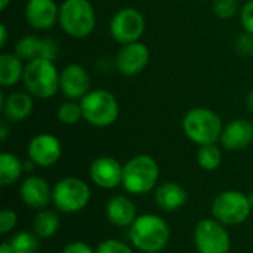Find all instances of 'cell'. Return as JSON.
<instances>
[{"mask_svg": "<svg viewBox=\"0 0 253 253\" xmlns=\"http://www.w3.org/2000/svg\"><path fill=\"white\" fill-rule=\"evenodd\" d=\"M25 19L36 31H46L59 21V6L55 0H28L25 4Z\"/></svg>", "mask_w": 253, "mask_h": 253, "instance_id": "9a60e30c", "label": "cell"}, {"mask_svg": "<svg viewBox=\"0 0 253 253\" xmlns=\"http://www.w3.org/2000/svg\"><path fill=\"white\" fill-rule=\"evenodd\" d=\"M160 176V168L154 157L138 154L123 165V188L133 196L153 191Z\"/></svg>", "mask_w": 253, "mask_h": 253, "instance_id": "277c9868", "label": "cell"}, {"mask_svg": "<svg viewBox=\"0 0 253 253\" xmlns=\"http://www.w3.org/2000/svg\"><path fill=\"white\" fill-rule=\"evenodd\" d=\"M59 25L73 39L90 36L96 25V15L89 0H64L59 6Z\"/></svg>", "mask_w": 253, "mask_h": 253, "instance_id": "5b68a950", "label": "cell"}, {"mask_svg": "<svg viewBox=\"0 0 253 253\" xmlns=\"http://www.w3.org/2000/svg\"><path fill=\"white\" fill-rule=\"evenodd\" d=\"M197 163L202 169L212 172L216 170L222 163V153L216 144L200 145L197 151Z\"/></svg>", "mask_w": 253, "mask_h": 253, "instance_id": "484cf974", "label": "cell"}, {"mask_svg": "<svg viewBox=\"0 0 253 253\" xmlns=\"http://www.w3.org/2000/svg\"><path fill=\"white\" fill-rule=\"evenodd\" d=\"M28 159L39 168L53 166L62 156L61 141L52 133H39L31 138L27 148Z\"/></svg>", "mask_w": 253, "mask_h": 253, "instance_id": "7c38bea8", "label": "cell"}, {"mask_svg": "<svg viewBox=\"0 0 253 253\" xmlns=\"http://www.w3.org/2000/svg\"><path fill=\"white\" fill-rule=\"evenodd\" d=\"M0 138H1V141H6V138H7V127H6V125H1Z\"/></svg>", "mask_w": 253, "mask_h": 253, "instance_id": "8d00e7d4", "label": "cell"}, {"mask_svg": "<svg viewBox=\"0 0 253 253\" xmlns=\"http://www.w3.org/2000/svg\"><path fill=\"white\" fill-rule=\"evenodd\" d=\"M194 245L199 253H228L231 237L224 224L212 219H202L194 228Z\"/></svg>", "mask_w": 253, "mask_h": 253, "instance_id": "9c48e42d", "label": "cell"}, {"mask_svg": "<svg viewBox=\"0 0 253 253\" xmlns=\"http://www.w3.org/2000/svg\"><path fill=\"white\" fill-rule=\"evenodd\" d=\"M150 62V50L147 44L133 42L122 44L114 58V65L122 76L133 77L141 74Z\"/></svg>", "mask_w": 253, "mask_h": 253, "instance_id": "8fae6325", "label": "cell"}, {"mask_svg": "<svg viewBox=\"0 0 253 253\" xmlns=\"http://www.w3.org/2000/svg\"><path fill=\"white\" fill-rule=\"evenodd\" d=\"M96 253H133L132 248L120 240L108 239L98 245Z\"/></svg>", "mask_w": 253, "mask_h": 253, "instance_id": "f1b7e54d", "label": "cell"}, {"mask_svg": "<svg viewBox=\"0 0 253 253\" xmlns=\"http://www.w3.org/2000/svg\"><path fill=\"white\" fill-rule=\"evenodd\" d=\"M90 200V188L80 178H64L52 188V203L64 213H77L83 211Z\"/></svg>", "mask_w": 253, "mask_h": 253, "instance_id": "ba28073f", "label": "cell"}, {"mask_svg": "<svg viewBox=\"0 0 253 253\" xmlns=\"http://www.w3.org/2000/svg\"><path fill=\"white\" fill-rule=\"evenodd\" d=\"M6 42H7V28L4 24L0 25V46H6Z\"/></svg>", "mask_w": 253, "mask_h": 253, "instance_id": "836d02e7", "label": "cell"}, {"mask_svg": "<svg viewBox=\"0 0 253 253\" xmlns=\"http://www.w3.org/2000/svg\"><path fill=\"white\" fill-rule=\"evenodd\" d=\"M83 120L95 127H108L119 119L120 107L117 98L107 89H92L82 99Z\"/></svg>", "mask_w": 253, "mask_h": 253, "instance_id": "8992f818", "label": "cell"}, {"mask_svg": "<svg viewBox=\"0 0 253 253\" xmlns=\"http://www.w3.org/2000/svg\"><path fill=\"white\" fill-rule=\"evenodd\" d=\"M9 3H10V0H0V10H6Z\"/></svg>", "mask_w": 253, "mask_h": 253, "instance_id": "74e56055", "label": "cell"}, {"mask_svg": "<svg viewBox=\"0 0 253 253\" xmlns=\"http://www.w3.org/2000/svg\"><path fill=\"white\" fill-rule=\"evenodd\" d=\"M234 50L240 56H253V34L243 33L234 42Z\"/></svg>", "mask_w": 253, "mask_h": 253, "instance_id": "f546056e", "label": "cell"}, {"mask_svg": "<svg viewBox=\"0 0 253 253\" xmlns=\"http://www.w3.org/2000/svg\"><path fill=\"white\" fill-rule=\"evenodd\" d=\"M0 253H15V252L12 251L10 245L6 242V243H1V246H0Z\"/></svg>", "mask_w": 253, "mask_h": 253, "instance_id": "d590c367", "label": "cell"}, {"mask_svg": "<svg viewBox=\"0 0 253 253\" xmlns=\"http://www.w3.org/2000/svg\"><path fill=\"white\" fill-rule=\"evenodd\" d=\"M240 21L242 27L246 33L253 34V0L245 3V6L240 10Z\"/></svg>", "mask_w": 253, "mask_h": 253, "instance_id": "1f68e13d", "label": "cell"}, {"mask_svg": "<svg viewBox=\"0 0 253 253\" xmlns=\"http://www.w3.org/2000/svg\"><path fill=\"white\" fill-rule=\"evenodd\" d=\"M145 31V18L136 7L117 10L110 21V34L120 46L139 42Z\"/></svg>", "mask_w": 253, "mask_h": 253, "instance_id": "30bf717a", "label": "cell"}, {"mask_svg": "<svg viewBox=\"0 0 253 253\" xmlns=\"http://www.w3.org/2000/svg\"><path fill=\"white\" fill-rule=\"evenodd\" d=\"M0 108L3 117L10 123H21L27 120L34 108V96L30 95L27 90H15L7 93L6 96L1 95Z\"/></svg>", "mask_w": 253, "mask_h": 253, "instance_id": "e0dca14e", "label": "cell"}, {"mask_svg": "<svg viewBox=\"0 0 253 253\" xmlns=\"http://www.w3.org/2000/svg\"><path fill=\"white\" fill-rule=\"evenodd\" d=\"M56 119L64 125H76L83 119V111L80 107V102H76L73 99H68L59 105L56 110Z\"/></svg>", "mask_w": 253, "mask_h": 253, "instance_id": "4316f807", "label": "cell"}, {"mask_svg": "<svg viewBox=\"0 0 253 253\" xmlns=\"http://www.w3.org/2000/svg\"><path fill=\"white\" fill-rule=\"evenodd\" d=\"M15 53L24 62L33 61L37 58L55 61V58L58 55V44L49 37L42 39L36 34H27L16 42Z\"/></svg>", "mask_w": 253, "mask_h": 253, "instance_id": "2e32d148", "label": "cell"}, {"mask_svg": "<svg viewBox=\"0 0 253 253\" xmlns=\"http://www.w3.org/2000/svg\"><path fill=\"white\" fill-rule=\"evenodd\" d=\"M129 239L133 248L144 253L162 252L170 239L168 222L154 213L139 215L129 227Z\"/></svg>", "mask_w": 253, "mask_h": 253, "instance_id": "6da1fadb", "label": "cell"}, {"mask_svg": "<svg viewBox=\"0 0 253 253\" xmlns=\"http://www.w3.org/2000/svg\"><path fill=\"white\" fill-rule=\"evenodd\" d=\"M252 211L249 196L237 190L222 191L212 202L213 218L225 227L240 225L246 222Z\"/></svg>", "mask_w": 253, "mask_h": 253, "instance_id": "52a82bcc", "label": "cell"}, {"mask_svg": "<svg viewBox=\"0 0 253 253\" xmlns=\"http://www.w3.org/2000/svg\"><path fill=\"white\" fill-rule=\"evenodd\" d=\"M154 200L162 211L175 212L185 206V203L188 202V194L181 184L169 181L156 187Z\"/></svg>", "mask_w": 253, "mask_h": 253, "instance_id": "44dd1931", "label": "cell"}, {"mask_svg": "<svg viewBox=\"0 0 253 253\" xmlns=\"http://www.w3.org/2000/svg\"><path fill=\"white\" fill-rule=\"evenodd\" d=\"M24 172V163L12 153L0 154V185L9 187L15 184Z\"/></svg>", "mask_w": 253, "mask_h": 253, "instance_id": "603a6c76", "label": "cell"}, {"mask_svg": "<svg viewBox=\"0 0 253 253\" xmlns=\"http://www.w3.org/2000/svg\"><path fill=\"white\" fill-rule=\"evenodd\" d=\"M212 10L221 19H230L239 10V0H213Z\"/></svg>", "mask_w": 253, "mask_h": 253, "instance_id": "83f0119b", "label": "cell"}, {"mask_svg": "<svg viewBox=\"0 0 253 253\" xmlns=\"http://www.w3.org/2000/svg\"><path fill=\"white\" fill-rule=\"evenodd\" d=\"M89 176L92 182L104 190L117 188L123 179V166L110 156H101L90 163Z\"/></svg>", "mask_w": 253, "mask_h": 253, "instance_id": "5bb4252c", "label": "cell"}, {"mask_svg": "<svg viewBox=\"0 0 253 253\" xmlns=\"http://www.w3.org/2000/svg\"><path fill=\"white\" fill-rule=\"evenodd\" d=\"M39 236L34 231H19L7 242L15 253H37L40 248Z\"/></svg>", "mask_w": 253, "mask_h": 253, "instance_id": "d4e9b609", "label": "cell"}, {"mask_svg": "<svg viewBox=\"0 0 253 253\" xmlns=\"http://www.w3.org/2000/svg\"><path fill=\"white\" fill-rule=\"evenodd\" d=\"M224 125L218 113L208 107H194L188 110L182 119V130L185 136L200 145L216 144L221 139Z\"/></svg>", "mask_w": 253, "mask_h": 253, "instance_id": "7a4b0ae2", "label": "cell"}, {"mask_svg": "<svg viewBox=\"0 0 253 253\" xmlns=\"http://www.w3.org/2000/svg\"><path fill=\"white\" fill-rule=\"evenodd\" d=\"M249 200H251V205H252V209H253V191L249 194Z\"/></svg>", "mask_w": 253, "mask_h": 253, "instance_id": "f35d334b", "label": "cell"}, {"mask_svg": "<svg viewBox=\"0 0 253 253\" xmlns=\"http://www.w3.org/2000/svg\"><path fill=\"white\" fill-rule=\"evenodd\" d=\"M246 107H248V110L253 114V90L248 95V98H246Z\"/></svg>", "mask_w": 253, "mask_h": 253, "instance_id": "e575fe53", "label": "cell"}, {"mask_svg": "<svg viewBox=\"0 0 253 253\" xmlns=\"http://www.w3.org/2000/svg\"><path fill=\"white\" fill-rule=\"evenodd\" d=\"M62 253H96V251H93L87 243L76 240V242H70L68 245H65Z\"/></svg>", "mask_w": 253, "mask_h": 253, "instance_id": "d6a6232c", "label": "cell"}, {"mask_svg": "<svg viewBox=\"0 0 253 253\" xmlns=\"http://www.w3.org/2000/svg\"><path fill=\"white\" fill-rule=\"evenodd\" d=\"M22 83L36 99H50L59 90V71L53 61L37 58L25 62Z\"/></svg>", "mask_w": 253, "mask_h": 253, "instance_id": "3957f363", "label": "cell"}, {"mask_svg": "<svg viewBox=\"0 0 253 253\" xmlns=\"http://www.w3.org/2000/svg\"><path fill=\"white\" fill-rule=\"evenodd\" d=\"M18 222V216L13 211L10 209H3L0 212V234H7L10 233Z\"/></svg>", "mask_w": 253, "mask_h": 253, "instance_id": "4dcf8cb0", "label": "cell"}, {"mask_svg": "<svg viewBox=\"0 0 253 253\" xmlns=\"http://www.w3.org/2000/svg\"><path fill=\"white\" fill-rule=\"evenodd\" d=\"M25 62L13 52V53H1L0 55V86L12 87L19 83L24 77Z\"/></svg>", "mask_w": 253, "mask_h": 253, "instance_id": "7402d4cb", "label": "cell"}, {"mask_svg": "<svg viewBox=\"0 0 253 253\" xmlns=\"http://www.w3.org/2000/svg\"><path fill=\"white\" fill-rule=\"evenodd\" d=\"M219 142L228 151L246 150L253 142V123L245 119L231 120L224 126Z\"/></svg>", "mask_w": 253, "mask_h": 253, "instance_id": "d6986e66", "label": "cell"}, {"mask_svg": "<svg viewBox=\"0 0 253 253\" xmlns=\"http://www.w3.org/2000/svg\"><path fill=\"white\" fill-rule=\"evenodd\" d=\"M19 197L28 208L42 211L52 202V188L42 176L31 175L22 181L19 187Z\"/></svg>", "mask_w": 253, "mask_h": 253, "instance_id": "ac0fdd59", "label": "cell"}, {"mask_svg": "<svg viewBox=\"0 0 253 253\" xmlns=\"http://www.w3.org/2000/svg\"><path fill=\"white\" fill-rule=\"evenodd\" d=\"M59 90L67 99H82L90 90V76L80 64H70L59 73Z\"/></svg>", "mask_w": 253, "mask_h": 253, "instance_id": "4fadbf2b", "label": "cell"}, {"mask_svg": "<svg viewBox=\"0 0 253 253\" xmlns=\"http://www.w3.org/2000/svg\"><path fill=\"white\" fill-rule=\"evenodd\" d=\"M59 228V216L50 209H42L33 219V231L40 239H49L56 234Z\"/></svg>", "mask_w": 253, "mask_h": 253, "instance_id": "cb8c5ba5", "label": "cell"}, {"mask_svg": "<svg viewBox=\"0 0 253 253\" xmlns=\"http://www.w3.org/2000/svg\"><path fill=\"white\" fill-rule=\"evenodd\" d=\"M105 215L113 225L122 228L130 227L138 218L135 203L130 200V197L123 194H116L108 199L105 203Z\"/></svg>", "mask_w": 253, "mask_h": 253, "instance_id": "ffe728a7", "label": "cell"}]
</instances>
